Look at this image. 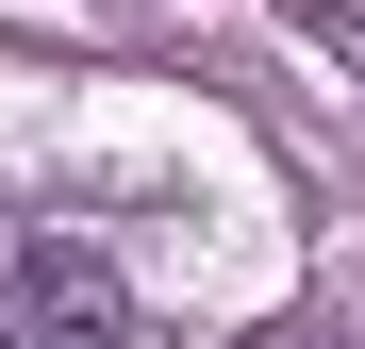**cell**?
Instances as JSON below:
<instances>
[{"label":"cell","mask_w":365,"mask_h":349,"mask_svg":"<svg viewBox=\"0 0 365 349\" xmlns=\"http://www.w3.org/2000/svg\"><path fill=\"white\" fill-rule=\"evenodd\" d=\"M0 349H133V283H116V250L17 216V233H0Z\"/></svg>","instance_id":"cell-1"}]
</instances>
